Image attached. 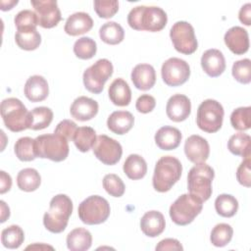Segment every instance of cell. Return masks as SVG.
I'll list each match as a JSON object with an SVG mask.
<instances>
[{
	"mask_svg": "<svg viewBox=\"0 0 251 251\" xmlns=\"http://www.w3.org/2000/svg\"><path fill=\"white\" fill-rule=\"evenodd\" d=\"M1 223H4L10 217V209L4 201H1Z\"/></svg>",
	"mask_w": 251,
	"mask_h": 251,
	"instance_id": "816d5d0a",
	"label": "cell"
},
{
	"mask_svg": "<svg viewBox=\"0 0 251 251\" xmlns=\"http://www.w3.org/2000/svg\"><path fill=\"white\" fill-rule=\"evenodd\" d=\"M24 92L25 97L31 102L43 101L49 93L48 82L42 75H31L25 81Z\"/></svg>",
	"mask_w": 251,
	"mask_h": 251,
	"instance_id": "44dd1931",
	"label": "cell"
},
{
	"mask_svg": "<svg viewBox=\"0 0 251 251\" xmlns=\"http://www.w3.org/2000/svg\"><path fill=\"white\" fill-rule=\"evenodd\" d=\"M156 106V100L149 94H143L139 96L135 103V108L139 113L147 114L154 110Z\"/></svg>",
	"mask_w": 251,
	"mask_h": 251,
	"instance_id": "7dc6e473",
	"label": "cell"
},
{
	"mask_svg": "<svg viewBox=\"0 0 251 251\" xmlns=\"http://www.w3.org/2000/svg\"><path fill=\"white\" fill-rule=\"evenodd\" d=\"M203 202L191 194L180 195L170 207V217L177 226H186L200 214Z\"/></svg>",
	"mask_w": 251,
	"mask_h": 251,
	"instance_id": "52a82bcc",
	"label": "cell"
},
{
	"mask_svg": "<svg viewBox=\"0 0 251 251\" xmlns=\"http://www.w3.org/2000/svg\"><path fill=\"white\" fill-rule=\"evenodd\" d=\"M230 124L236 130H247L251 126V107H239L230 115Z\"/></svg>",
	"mask_w": 251,
	"mask_h": 251,
	"instance_id": "ab89813d",
	"label": "cell"
},
{
	"mask_svg": "<svg viewBox=\"0 0 251 251\" xmlns=\"http://www.w3.org/2000/svg\"><path fill=\"white\" fill-rule=\"evenodd\" d=\"M34 150L37 157L49 159L54 162H62L69 155L68 140L57 134H42L34 139Z\"/></svg>",
	"mask_w": 251,
	"mask_h": 251,
	"instance_id": "5b68a950",
	"label": "cell"
},
{
	"mask_svg": "<svg viewBox=\"0 0 251 251\" xmlns=\"http://www.w3.org/2000/svg\"><path fill=\"white\" fill-rule=\"evenodd\" d=\"M17 31L25 29H36L38 19L35 12L30 10H23L19 12L14 19Z\"/></svg>",
	"mask_w": 251,
	"mask_h": 251,
	"instance_id": "60d3db41",
	"label": "cell"
},
{
	"mask_svg": "<svg viewBox=\"0 0 251 251\" xmlns=\"http://www.w3.org/2000/svg\"><path fill=\"white\" fill-rule=\"evenodd\" d=\"M53 120V112L47 107H36L29 112L28 128L40 130L47 127Z\"/></svg>",
	"mask_w": 251,
	"mask_h": 251,
	"instance_id": "1f68e13d",
	"label": "cell"
},
{
	"mask_svg": "<svg viewBox=\"0 0 251 251\" xmlns=\"http://www.w3.org/2000/svg\"><path fill=\"white\" fill-rule=\"evenodd\" d=\"M113 65L108 59H99L87 68L82 75L85 88L94 94L102 92L106 81L113 75Z\"/></svg>",
	"mask_w": 251,
	"mask_h": 251,
	"instance_id": "30bf717a",
	"label": "cell"
},
{
	"mask_svg": "<svg viewBox=\"0 0 251 251\" xmlns=\"http://www.w3.org/2000/svg\"><path fill=\"white\" fill-rule=\"evenodd\" d=\"M15 41L21 49L31 51L39 47L41 43V35L36 29L20 30L15 34Z\"/></svg>",
	"mask_w": 251,
	"mask_h": 251,
	"instance_id": "836d02e7",
	"label": "cell"
},
{
	"mask_svg": "<svg viewBox=\"0 0 251 251\" xmlns=\"http://www.w3.org/2000/svg\"><path fill=\"white\" fill-rule=\"evenodd\" d=\"M224 115V108L220 102L207 99L204 100L197 109L196 124L201 130L214 133L222 127Z\"/></svg>",
	"mask_w": 251,
	"mask_h": 251,
	"instance_id": "9c48e42d",
	"label": "cell"
},
{
	"mask_svg": "<svg viewBox=\"0 0 251 251\" xmlns=\"http://www.w3.org/2000/svg\"><path fill=\"white\" fill-rule=\"evenodd\" d=\"M214 170L205 163L196 164L187 175V188L189 194L200 201H207L212 195V181L214 179Z\"/></svg>",
	"mask_w": 251,
	"mask_h": 251,
	"instance_id": "277c9868",
	"label": "cell"
},
{
	"mask_svg": "<svg viewBox=\"0 0 251 251\" xmlns=\"http://www.w3.org/2000/svg\"><path fill=\"white\" fill-rule=\"evenodd\" d=\"M18 4V1H1V10L2 11H7L11 10L15 5Z\"/></svg>",
	"mask_w": 251,
	"mask_h": 251,
	"instance_id": "f5cc1de1",
	"label": "cell"
},
{
	"mask_svg": "<svg viewBox=\"0 0 251 251\" xmlns=\"http://www.w3.org/2000/svg\"><path fill=\"white\" fill-rule=\"evenodd\" d=\"M216 212L225 218L233 217L238 210V202L230 194H220L215 200Z\"/></svg>",
	"mask_w": 251,
	"mask_h": 251,
	"instance_id": "d590c367",
	"label": "cell"
},
{
	"mask_svg": "<svg viewBox=\"0 0 251 251\" xmlns=\"http://www.w3.org/2000/svg\"><path fill=\"white\" fill-rule=\"evenodd\" d=\"M14 151L19 160L30 162L37 158L34 150V139L28 136L19 138L14 146Z\"/></svg>",
	"mask_w": 251,
	"mask_h": 251,
	"instance_id": "8d00e7d4",
	"label": "cell"
},
{
	"mask_svg": "<svg viewBox=\"0 0 251 251\" xmlns=\"http://www.w3.org/2000/svg\"><path fill=\"white\" fill-rule=\"evenodd\" d=\"M0 110L4 125L11 131L20 132L28 128L29 112L20 99L15 97L4 99Z\"/></svg>",
	"mask_w": 251,
	"mask_h": 251,
	"instance_id": "8992f818",
	"label": "cell"
},
{
	"mask_svg": "<svg viewBox=\"0 0 251 251\" xmlns=\"http://www.w3.org/2000/svg\"><path fill=\"white\" fill-rule=\"evenodd\" d=\"M181 132L174 126H165L160 127L155 134V142L161 150H174L181 141Z\"/></svg>",
	"mask_w": 251,
	"mask_h": 251,
	"instance_id": "cb8c5ba5",
	"label": "cell"
},
{
	"mask_svg": "<svg viewBox=\"0 0 251 251\" xmlns=\"http://www.w3.org/2000/svg\"><path fill=\"white\" fill-rule=\"evenodd\" d=\"M110 100L116 106H127L131 100V90L129 85L123 78H116L108 89Z\"/></svg>",
	"mask_w": 251,
	"mask_h": 251,
	"instance_id": "484cf974",
	"label": "cell"
},
{
	"mask_svg": "<svg viewBox=\"0 0 251 251\" xmlns=\"http://www.w3.org/2000/svg\"><path fill=\"white\" fill-rule=\"evenodd\" d=\"M182 166L178 159L173 156L161 157L155 166L152 184L156 191L167 192L180 178Z\"/></svg>",
	"mask_w": 251,
	"mask_h": 251,
	"instance_id": "3957f363",
	"label": "cell"
},
{
	"mask_svg": "<svg viewBox=\"0 0 251 251\" xmlns=\"http://www.w3.org/2000/svg\"><path fill=\"white\" fill-rule=\"evenodd\" d=\"M93 26V20L84 12H77L71 15L65 24L64 30L67 34L76 36L89 31Z\"/></svg>",
	"mask_w": 251,
	"mask_h": 251,
	"instance_id": "603a6c76",
	"label": "cell"
},
{
	"mask_svg": "<svg viewBox=\"0 0 251 251\" xmlns=\"http://www.w3.org/2000/svg\"><path fill=\"white\" fill-rule=\"evenodd\" d=\"M92 150L99 161L109 166L117 164L123 154L122 145L117 140L105 134L97 136Z\"/></svg>",
	"mask_w": 251,
	"mask_h": 251,
	"instance_id": "4fadbf2b",
	"label": "cell"
},
{
	"mask_svg": "<svg viewBox=\"0 0 251 251\" xmlns=\"http://www.w3.org/2000/svg\"><path fill=\"white\" fill-rule=\"evenodd\" d=\"M250 158H245L243 162L239 165L236 171V178L240 184L246 187L251 185V176H250Z\"/></svg>",
	"mask_w": 251,
	"mask_h": 251,
	"instance_id": "bcb514c9",
	"label": "cell"
},
{
	"mask_svg": "<svg viewBox=\"0 0 251 251\" xmlns=\"http://www.w3.org/2000/svg\"><path fill=\"white\" fill-rule=\"evenodd\" d=\"M101 40L110 45L121 43L125 38V30L116 22H107L99 29Z\"/></svg>",
	"mask_w": 251,
	"mask_h": 251,
	"instance_id": "4dcf8cb0",
	"label": "cell"
},
{
	"mask_svg": "<svg viewBox=\"0 0 251 251\" xmlns=\"http://www.w3.org/2000/svg\"><path fill=\"white\" fill-rule=\"evenodd\" d=\"M203 71L211 77L220 76L226 70V60L223 53L218 49H208L201 57Z\"/></svg>",
	"mask_w": 251,
	"mask_h": 251,
	"instance_id": "d6986e66",
	"label": "cell"
},
{
	"mask_svg": "<svg viewBox=\"0 0 251 251\" xmlns=\"http://www.w3.org/2000/svg\"><path fill=\"white\" fill-rule=\"evenodd\" d=\"M66 241L71 251H85L92 244V235L86 228L76 227L69 232Z\"/></svg>",
	"mask_w": 251,
	"mask_h": 251,
	"instance_id": "4316f807",
	"label": "cell"
},
{
	"mask_svg": "<svg viewBox=\"0 0 251 251\" xmlns=\"http://www.w3.org/2000/svg\"><path fill=\"white\" fill-rule=\"evenodd\" d=\"M156 250H183V247L177 239L166 238L157 244Z\"/></svg>",
	"mask_w": 251,
	"mask_h": 251,
	"instance_id": "c3c4849f",
	"label": "cell"
},
{
	"mask_svg": "<svg viewBox=\"0 0 251 251\" xmlns=\"http://www.w3.org/2000/svg\"><path fill=\"white\" fill-rule=\"evenodd\" d=\"M227 149L236 156L250 158L251 155V137L243 132H238L230 136L227 141Z\"/></svg>",
	"mask_w": 251,
	"mask_h": 251,
	"instance_id": "f1b7e54d",
	"label": "cell"
},
{
	"mask_svg": "<svg viewBox=\"0 0 251 251\" xmlns=\"http://www.w3.org/2000/svg\"><path fill=\"white\" fill-rule=\"evenodd\" d=\"M0 193L4 194L11 189L12 186V178L11 176L5 173L4 171L0 172Z\"/></svg>",
	"mask_w": 251,
	"mask_h": 251,
	"instance_id": "f907efd6",
	"label": "cell"
},
{
	"mask_svg": "<svg viewBox=\"0 0 251 251\" xmlns=\"http://www.w3.org/2000/svg\"><path fill=\"white\" fill-rule=\"evenodd\" d=\"M111 212L109 202L99 195H91L78 206V218L86 225H99L109 218Z\"/></svg>",
	"mask_w": 251,
	"mask_h": 251,
	"instance_id": "ba28073f",
	"label": "cell"
},
{
	"mask_svg": "<svg viewBox=\"0 0 251 251\" xmlns=\"http://www.w3.org/2000/svg\"><path fill=\"white\" fill-rule=\"evenodd\" d=\"M166 226V222L163 214L159 211L146 212L140 220V228L142 232L149 237L160 235Z\"/></svg>",
	"mask_w": 251,
	"mask_h": 251,
	"instance_id": "7402d4cb",
	"label": "cell"
},
{
	"mask_svg": "<svg viewBox=\"0 0 251 251\" xmlns=\"http://www.w3.org/2000/svg\"><path fill=\"white\" fill-rule=\"evenodd\" d=\"M134 124V118L128 111H115L107 120L108 128L119 135L128 132Z\"/></svg>",
	"mask_w": 251,
	"mask_h": 251,
	"instance_id": "d4e9b609",
	"label": "cell"
},
{
	"mask_svg": "<svg viewBox=\"0 0 251 251\" xmlns=\"http://www.w3.org/2000/svg\"><path fill=\"white\" fill-rule=\"evenodd\" d=\"M231 74L238 82L243 84L249 83L251 81V61L249 59H242L234 62Z\"/></svg>",
	"mask_w": 251,
	"mask_h": 251,
	"instance_id": "b9f144b4",
	"label": "cell"
},
{
	"mask_svg": "<svg viewBox=\"0 0 251 251\" xmlns=\"http://www.w3.org/2000/svg\"><path fill=\"white\" fill-rule=\"evenodd\" d=\"M184 153L187 159L195 165L205 163L210 154V146L205 138L193 134L185 140Z\"/></svg>",
	"mask_w": 251,
	"mask_h": 251,
	"instance_id": "9a60e30c",
	"label": "cell"
},
{
	"mask_svg": "<svg viewBox=\"0 0 251 251\" xmlns=\"http://www.w3.org/2000/svg\"><path fill=\"white\" fill-rule=\"evenodd\" d=\"M123 169L128 178L136 180L145 176L147 173V164L140 155L130 154L126 159Z\"/></svg>",
	"mask_w": 251,
	"mask_h": 251,
	"instance_id": "83f0119b",
	"label": "cell"
},
{
	"mask_svg": "<svg viewBox=\"0 0 251 251\" xmlns=\"http://www.w3.org/2000/svg\"><path fill=\"white\" fill-rule=\"evenodd\" d=\"M233 229L227 224H218L211 231L210 240L216 247H224L228 244L232 238Z\"/></svg>",
	"mask_w": 251,
	"mask_h": 251,
	"instance_id": "74e56055",
	"label": "cell"
},
{
	"mask_svg": "<svg viewBox=\"0 0 251 251\" xmlns=\"http://www.w3.org/2000/svg\"><path fill=\"white\" fill-rule=\"evenodd\" d=\"M131 80L133 85L139 90H149L156 82V73L149 64H138L131 72Z\"/></svg>",
	"mask_w": 251,
	"mask_h": 251,
	"instance_id": "ffe728a7",
	"label": "cell"
},
{
	"mask_svg": "<svg viewBox=\"0 0 251 251\" xmlns=\"http://www.w3.org/2000/svg\"><path fill=\"white\" fill-rule=\"evenodd\" d=\"M191 112V103L187 96L175 94L167 102L166 113L170 120L179 123L185 121Z\"/></svg>",
	"mask_w": 251,
	"mask_h": 251,
	"instance_id": "2e32d148",
	"label": "cell"
},
{
	"mask_svg": "<svg viewBox=\"0 0 251 251\" xmlns=\"http://www.w3.org/2000/svg\"><path fill=\"white\" fill-rule=\"evenodd\" d=\"M238 18L242 24H244L245 25H250V19H251V4L250 3H247L240 8Z\"/></svg>",
	"mask_w": 251,
	"mask_h": 251,
	"instance_id": "681fc988",
	"label": "cell"
},
{
	"mask_svg": "<svg viewBox=\"0 0 251 251\" xmlns=\"http://www.w3.org/2000/svg\"><path fill=\"white\" fill-rule=\"evenodd\" d=\"M96 139V132L92 127L80 126L77 127L73 141L80 152H87L93 147Z\"/></svg>",
	"mask_w": 251,
	"mask_h": 251,
	"instance_id": "d6a6232c",
	"label": "cell"
},
{
	"mask_svg": "<svg viewBox=\"0 0 251 251\" xmlns=\"http://www.w3.org/2000/svg\"><path fill=\"white\" fill-rule=\"evenodd\" d=\"M77 129L76 124L71 120H63L62 122H60L55 130L54 133H57L63 137H65L68 141H71L74 139L75 133Z\"/></svg>",
	"mask_w": 251,
	"mask_h": 251,
	"instance_id": "f6af8a7d",
	"label": "cell"
},
{
	"mask_svg": "<svg viewBox=\"0 0 251 251\" xmlns=\"http://www.w3.org/2000/svg\"><path fill=\"white\" fill-rule=\"evenodd\" d=\"M103 187L107 191V193L113 197L123 196L126 190L124 181L119 176L115 174H109L104 176Z\"/></svg>",
	"mask_w": 251,
	"mask_h": 251,
	"instance_id": "7bdbcfd3",
	"label": "cell"
},
{
	"mask_svg": "<svg viewBox=\"0 0 251 251\" xmlns=\"http://www.w3.org/2000/svg\"><path fill=\"white\" fill-rule=\"evenodd\" d=\"M98 103L86 96H79L71 105L70 113L77 121L85 122L93 119L98 113Z\"/></svg>",
	"mask_w": 251,
	"mask_h": 251,
	"instance_id": "ac0fdd59",
	"label": "cell"
},
{
	"mask_svg": "<svg viewBox=\"0 0 251 251\" xmlns=\"http://www.w3.org/2000/svg\"><path fill=\"white\" fill-rule=\"evenodd\" d=\"M170 37L175 49L184 55L194 53L198 47L193 26L184 21L174 24L170 30Z\"/></svg>",
	"mask_w": 251,
	"mask_h": 251,
	"instance_id": "8fae6325",
	"label": "cell"
},
{
	"mask_svg": "<svg viewBox=\"0 0 251 251\" xmlns=\"http://www.w3.org/2000/svg\"><path fill=\"white\" fill-rule=\"evenodd\" d=\"M41 183V176L39 173L32 168H25L21 170L17 176L18 187L25 192L36 190Z\"/></svg>",
	"mask_w": 251,
	"mask_h": 251,
	"instance_id": "f546056e",
	"label": "cell"
},
{
	"mask_svg": "<svg viewBox=\"0 0 251 251\" xmlns=\"http://www.w3.org/2000/svg\"><path fill=\"white\" fill-rule=\"evenodd\" d=\"M97 51L96 42L87 36L78 38L74 44V53L75 55L82 60L91 59Z\"/></svg>",
	"mask_w": 251,
	"mask_h": 251,
	"instance_id": "f35d334b",
	"label": "cell"
},
{
	"mask_svg": "<svg viewBox=\"0 0 251 251\" xmlns=\"http://www.w3.org/2000/svg\"><path fill=\"white\" fill-rule=\"evenodd\" d=\"M167 22L166 12L157 6H137L127 15V24L135 30L160 31L166 26Z\"/></svg>",
	"mask_w": 251,
	"mask_h": 251,
	"instance_id": "6da1fadb",
	"label": "cell"
},
{
	"mask_svg": "<svg viewBox=\"0 0 251 251\" xmlns=\"http://www.w3.org/2000/svg\"><path fill=\"white\" fill-rule=\"evenodd\" d=\"M73 202L66 194H58L50 201L49 211L43 216V225L50 232L60 233L68 226L73 212Z\"/></svg>",
	"mask_w": 251,
	"mask_h": 251,
	"instance_id": "7a4b0ae2",
	"label": "cell"
},
{
	"mask_svg": "<svg viewBox=\"0 0 251 251\" xmlns=\"http://www.w3.org/2000/svg\"><path fill=\"white\" fill-rule=\"evenodd\" d=\"M38 19V25L44 28H51L62 20L58 3L54 0L30 1Z\"/></svg>",
	"mask_w": 251,
	"mask_h": 251,
	"instance_id": "5bb4252c",
	"label": "cell"
},
{
	"mask_svg": "<svg viewBox=\"0 0 251 251\" xmlns=\"http://www.w3.org/2000/svg\"><path fill=\"white\" fill-rule=\"evenodd\" d=\"M25 240V233L21 226L12 225L4 228L1 232V242L4 247L9 249L19 248Z\"/></svg>",
	"mask_w": 251,
	"mask_h": 251,
	"instance_id": "e575fe53",
	"label": "cell"
},
{
	"mask_svg": "<svg viewBox=\"0 0 251 251\" xmlns=\"http://www.w3.org/2000/svg\"><path fill=\"white\" fill-rule=\"evenodd\" d=\"M226 45L235 55H242L249 49L248 32L241 26H232L225 34Z\"/></svg>",
	"mask_w": 251,
	"mask_h": 251,
	"instance_id": "e0dca14e",
	"label": "cell"
},
{
	"mask_svg": "<svg viewBox=\"0 0 251 251\" xmlns=\"http://www.w3.org/2000/svg\"><path fill=\"white\" fill-rule=\"evenodd\" d=\"M161 75L163 81L167 85L179 86L188 80L190 67L184 60L173 57L163 63Z\"/></svg>",
	"mask_w": 251,
	"mask_h": 251,
	"instance_id": "7c38bea8",
	"label": "cell"
},
{
	"mask_svg": "<svg viewBox=\"0 0 251 251\" xmlns=\"http://www.w3.org/2000/svg\"><path fill=\"white\" fill-rule=\"evenodd\" d=\"M94 10L102 19H110L119 10V2L117 0H96L94 1Z\"/></svg>",
	"mask_w": 251,
	"mask_h": 251,
	"instance_id": "ee69618b",
	"label": "cell"
}]
</instances>
